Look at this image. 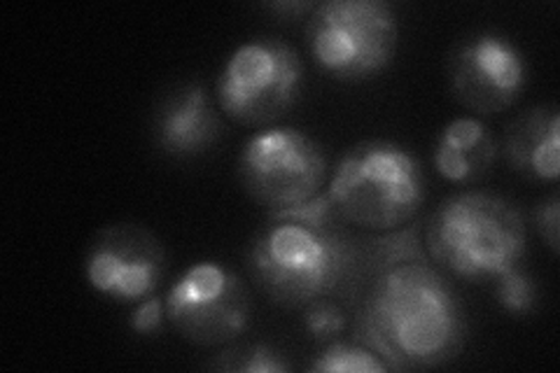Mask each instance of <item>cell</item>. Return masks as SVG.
<instances>
[{
  "label": "cell",
  "mask_w": 560,
  "mask_h": 373,
  "mask_svg": "<svg viewBox=\"0 0 560 373\" xmlns=\"http://www.w3.org/2000/svg\"><path fill=\"white\" fill-rule=\"evenodd\" d=\"M166 315L185 341L232 346L250 327V294L243 280L215 261L191 264L166 294Z\"/></svg>",
  "instance_id": "ba28073f"
},
{
  "label": "cell",
  "mask_w": 560,
  "mask_h": 373,
  "mask_svg": "<svg viewBox=\"0 0 560 373\" xmlns=\"http://www.w3.org/2000/svg\"><path fill=\"white\" fill-rule=\"evenodd\" d=\"M308 371L313 373H385L390 366L370 348L360 343L331 341L323 352L315 354Z\"/></svg>",
  "instance_id": "5bb4252c"
},
{
  "label": "cell",
  "mask_w": 560,
  "mask_h": 373,
  "mask_svg": "<svg viewBox=\"0 0 560 373\" xmlns=\"http://www.w3.org/2000/svg\"><path fill=\"white\" fill-rule=\"evenodd\" d=\"M397 16L385 0H327L308 14L306 43L327 75L362 82L395 57Z\"/></svg>",
  "instance_id": "5b68a950"
},
{
  "label": "cell",
  "mask_w": 560,
  "mask_h": 373,
  "mask_svg": "<svg viewBox=\"0 0 560 373\" xmlns=\"http://www.w3.org/2000/svg\"><path fill=\"white\" fill-rule=\"evenodd\" d=\"M164 317H166V299L152 294L143 301H138L131 313L129 327L138 336H152L162 329Z\"/></svg>",
  "instance_id": "ac0fdd59"
},
{
  "label": "cell",
  "mask_w": 560,
  "mask_h": 373,
  "mask_svg": "<svg viewBox=\"0 0 560 373\" xmlns=\"http://www.w3.org/2000/svg\"><path fill=\"white\" fill-rule=\"evenodd\" d=\"M528 231L516 206L486 191L444 199L425 224V247L446 271L469 282H490L525 255Z\"/></svg>",
  "instance_id": "3957f363"
},
{
  "label": "cell",
  "mask_w": 560,
  "mask_h": 373,
  "mask_svg": "<svg viewBox=\"0 0 560 373\" xmlns=\"http://www.w3.org/2000/svg\"><path fill=\"white\" fill-rule=\"evenodd\" d=\"M327 159L315 140L292 127H269L248 138L238 154V180L248 197L271 212L318 197Z\"/></svg>",
  "instance_id": "52a82bcc"
},
{
  "label": "cell",
  "mask_w": 560,
  "mask_h": 373,
  "mask_svg": "<svg viewBox=\"0 0 560 373\" xmlns=\"http://www.w3.org/2000/svg\"><path fill=\"white\" fill-rule=\"evenodd\" d=\"M220 117L201 82L168 92L154 115V140L171 159H195L215 145Z\"/></svg>",
  "instance_id": "8fae6325"
},
{
  "label": "cell",
  "mask_w": 560,
  "mask_h": 373,
  "mask_svg": "<svg viewBox=\"0 0 560 373\" xmlns=\"http://www.w3.org/2000/svg\"><path fill=\"white\" fill-rule=\"evenodd\" d=\"M407 241L409 234H401L383 247L360 336L390 369H434L463 350L465 313L448 280Z\"/></svg>",
  "instance_id": "6da1fadb"
},
{
  "label": "cell",
  "mask_w": 560,
  "mask_h": 373,
  "mask_svg": "<svg viewBox=\"0 0 560 373\" xmlns=\"http://www.w3.org/2000/svg\"><path fill=\"white\" fill-rule=\"evenodd\" d=\"M504 154L528 180L556 183L560 173V115L556 105H535L506 131Z\"/></svg>",
  "instance_id": "7c38bea8"
},
{
  "label": "cell",
  "mask_w": 560,
  "mask_h": 373,
  "mask_svg": "<svg viewBox=\"0 0 560 373\" xmlns=\"http://www.w3.org/2000/svg\"><path fill=\"white\" fill-rule=\"evenodd\" d=\"M304 63L294 47L255 38L234 49L218 78L220 110L243 127H271L300 98Z\"/></svg>",
  "instance_id": "8992f818"
},
{
  "label": "cell",
  "mask_w": 560,
  "mask_h": 373,
  "mask_svg": "<svg viewBox=\"0 0 560 373\" xmlns=\"http://www.w3.org/2000/svg\"><path fill=\"white\" fill-rule=\"evenodd\" d=\"M448 80L455 101L481 117H493L518 101L528 68L510 38L481 31L455 45L448 59Z\"/></svg>",
  "instance_id": "30bf717a"
},
{
  "label": "cell",
  "mask_w": 560,
  "mask_h": 373,
  "mask_svg": "<svg viewBox=\"0 0 560 373\" xmlns=\"http://www.w3.org/2000/svg\"><path fill=\"white\" fill-rule=\"evenodd\" d=\"M315 5L318 3H283V0H280V3H271L269 10L278 12L283 20H296V16L302 14H311Z\"/></svg>",
  "instance_id": "ffe728a7"
},
{
  "label": "cell",
  "mask_w": 560,
  "mask_h": 373,
  "mask_svg": "<svg viewBox=\"0 0 560 373\" xmlns=\"http://www.w3.org/2000/svg\"><path fill=\"white\" fill-rule=\"evenodd\" d=\"M535 224L539 236L545 238V243L549 245V250L553 255H558V243H560V199L558 194H551L549 199L539 201L537 210H535Z\"/></svg>",
  "instance_id": "d6986e66"
},
{
  "label": "cell",
  "mask_w": 560,
  "mask_h": 373,
  "mask_svg": "<svg viewBox=\"0 0 560 373\" xmlns=\"http://www.w3.org/2000/svg\"><path fill=\"white\" fill-rule=\"evenodd\" d=\"M304 308V327L313 341L331 343L346 329L348 315L337 301H329L327 296H323L311 301Z\"/></svg>",
  "instance_id": "e0dca14e"
},
{
  "label": "cell",
  "mask_w": 560,
  "mask_h": 373,
  "mask_svg": "<svg viewBox=\"0 0 560 373\" xmlns=\"http://www.w3.org/2000/svg\"><path fill=\"white\" fill-rule=\"evenodd\" d=\"M498 159L493 133L479 117L463 115L451 119L434 148V171L446 183L471 185L490 173Z\"/></svg>",
  "instance_id": "4fadbf2b"
},
{
  "label": "cell",
  "mask_w": 560,
  "mask_h": 373,
  "mask_svg": "<svg viewBox=\"0 0 560 373\" xmlns=\"http://www.w3.org/2000/svg\"><path fill=\"white\" fill-rule=\"evenodd\" d=\"M327 197L341 222L395 234L423 206L425 177L409 150L390 140H362L339 159Z\"/></svg>",
  "instance_id": "277c9868"
},
{
  "label": "cell",
  "mask_w": 560,
  "mask_h": 373,
  "mask_svg": "<svg viewBox=\"0 0 560 373\" xmlns=\"http://www.w3.org/2000/svg\"><path fill=\"white\" fill-rule=\"evenodd\" d=\"M248 269L273 304L304 308L348 280L353 250L337 224L271 215L253 238Z\"/></svg>",
  "instance_id": "7a4b0ae2"
},
{
  "label": "cell",
  "mask_w": 560,
  "mask_h": 373,
  "mask_svg": "<svg viewBox=\"0 0 560 373\" xmlns=\"http://www.w3.org/2000/svg\"><path fill=\"white\" fill-rule=\"evenodd\" d=\"M493 285V294L498 299V304L502 311H506L510 315H528L535 306V282L533 278L521 271L518 266L514 269L500 273L498 278L490 280Z\"/></svg>",
  "instance_id": "2e32d148"
},
{
  "label": "cell",
  "mask_w": 560,
  "mask_h": 373,
  "mask_svg": "<svg viewBox=\"0 0 560 373\" xmlns=\"http://www.w3.org/2000/svg\"><path fill=\"white\" fill-rule=\"evenodd\" d=\"M166 273V250L150 229L119 222L101 229L84 257L90 288L119 304H138L156 292Z\"/></svg>",
  "instance_id": "9c48e42d"
},
{
  "label": "cell",
  "mask_w": 560,
  "mask_h": 373,
  "mask_svg": "<svg viewBox=\"0 0 560 373\" xmlns=\"http://www.w3.org/2000/svg\"><path fill=\"white\" fill-rule=\"evenodd\" d=\"M208 366L232 373H288L292 369L285 354L269 343H243L226 348Z\"/></svg>",
  "instance_id": "9a60e30c"
}]
</instances>
